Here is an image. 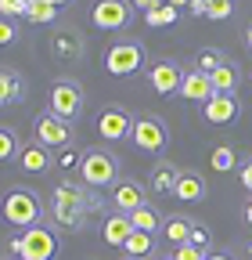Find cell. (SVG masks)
Instances as JSON below:
<instances>
[{
	"mask_svg": "<svg viewBox=\"0 0 252 260\" xmlns=\"http://www.w3.org/2000/svg\"><path fill=\"white\" fill-rule=\"evenodd\" d=\"M8 253L18 256V260H54L58 256V232L47 224H36L29 232L15 235L8 242Z\"/></svg>",
	"mask_w": 252,
	"mask_h": 260,
	"instance_id": "cell-2",
	"label": "cell"
},
{
	"mask_svg": "<svg viewBox=\"0 0 252 260\" xmlns=\"http://www.w3.org/2000/svg\"><path fill=\"white\" fill-rule=\"evenodd\" d=\"M184 76L187 73L180 69V61H173V58H162V61H155L148 69V83H151L155 94H180Z\"/></svg>",
	"mask_w": 252,
	"mask_h": 260,
	"instance_id": "cell-10",
	"label": "cell"
},
{
	"mask_svg": "<svg viewBox=\"0 0 252 260\" xmlns=\"http://www.w3.org/2000/svg\"><path fill=\"white\" fill-rule=\"evenodd\" d=\"M180 174L184 170H177L173 167V162L170 159H159V162H155V167H151V177H148V188L155 191V195H173V188H177V181H180Z\"/></svg>",
	"mask_w": 252,
	"mask_h": 260,
	"instance_id": "cell-17",
	"label": "cell"
},
{
	"mask_svg": "<svg viewBox=\"0 0 252 260\" xmlns=\"http://www.w3.org/2000/svg\"><path fill=\"white\" fill-rule=\"evenodd\" d=\"M15 40V22L4 18V25H0V44H11Z\"/></svg>",
	"mask_w": 252,
	"mask_h": 260,
	"instance_id": "cell-35",
	"label": "cell"
},
{
	"mask_svg": "<svg viewBox=\"0 0 252 260\" xmlns=\"http://www.w3.org/2000/svg\"><path fill=\"white\" fill-rule=\"evenodd\" d=\"M54 54L58 58H79L83 54V37H76L72 29H61L54 37Z\"/></svg>",
	"mask_w": 252,
	"mask_h": 260,
	"instance_id": "cell-22",
	"label": "cell"
},
{
	"mask_svg": "<svg viewBox=\"0 0 252 260\" xmlns=\"http://www.w3.org/2000/svg\"><path fill=\"white\" fill-rule=\"evenodd\" d=\"M209 162H213V170H220V174H227V170H234V167H238V159H234V148H227V145L213 148Z\"/></svg>",
	"mask_w": 252,
	"mask_h": 260,
	"instance_id": "cell-27",
	"label": "cell"
},
{
	"mask_svg": "<svg viewBox=\"0 0 252 260\" xmlns=\"http://www.w3.org/2000/svg\"><path fill=\"white\" fill-rule=\"evenodd\" d=\"M112 206H115V213H137L141 206H148V195H144V184H137V181H119L115 188H112Z\"/></svg>",
	"mask_w": 252,
	"mask_h": 260,
	"instance_id": "cell-12",
	"label": "cell"
},
{
	"mask_svg": "<svg viewBox=\"0 0 252 260\" xmlns=\"http://www.w3.org/2000/svg\"><path fill=\"white\" fill-rule=\"evenodd\" d=\"M51 112L72 123V119L83 112V90H79V83H72V80H58V83L51 87Z\"/></svg>",
	"mask_w": 252,
	"mask_h": 260,
	"instance_id": "cell-8",
	"label": "cell"
},
{
	"mask_svg": "<svg viewBox=\"0 0 252 260\" xmlns=\"http://www.w3.org/2000/svg\"><path fill=\"white\" fill-rule=\"evenodd\" d=\"M90 18H94V25H98V29L115 32V29H126V25H130L134 11H130V0H98L94 11H90Z\"/></svg>",
	"mask_w": 252,
	"mask_h": 260,
	"instance_id": "cell-9",
	"label": "cell"
},
{
	"mask_svg": "<svg viewBox=\"0 0 252 260\" xmlns=\"http://www.w3.org/2000/svg\"><path fill=\"white\" fill-rule=\"evenodd\" d=\"M90 210H98V203L87 195L83 184H72V181H61L54 188V199H51V217L61 224V228H87L90 220Z\"/></svg>",
	"mask_w": 252,
	"mask_h": 260,
	"instance_id": "cell-1",
	"label": "cell"
},
{
	"mask_svg": "<svg viewBox=\"0 0 252 260\" xmlns=\"http://www.w3.org/2000/svg\"><path fill=\"white\" fill-rule=\"evenodd\" d=\"M51 4H54V8H61V4H69V0H51Z\"/></svg>",
	"mask_w": 252,
	"mask_h": 260,
	"instance_id": "cell-42",
	"label": "cell"
},
{
	"mask_svg": "<svg viewBox=\"0 0 252 260\" xmlns=\"http://www.w3.org/2000/svg\"><path fill=\"white\" fill-rule=\"evenodd\" d=\"M40 217H44V206H40V199H36L29 188H11V191L4 195V220H8L11 228L29 232V228L40 224Z\"/></svg>",
	"mask_w": 252,
	"mask_h": 260,
	"instance_id": "cell-4",
	"label": "cell"
},
{
	"mask_svg": "<svg viewBox=\"0 0 252 260\" xmlns=\"http://www.w3.org/2000/svg\"><path fill=\"white\" fill-rule=\"evenodd\" d=\"M29 22H36V25H51L58 18V8L51 4V0H29Z\"/></svg>",
	"mask_w": 252,
	"mask_h": 260,
	"instance_id": "cell-25",
	"label": "cell"
},
{
	"mask_svg": "<svg viewBox=\"0 0 252 260\" xmlns=\"http://www.w3.org/2000/svg\"><path fill=\"white\" fill-rule=\"evenodd\" d=\"M134 232H137V228H134V220L126 217V213H108L105 224H101V235H105L108 246H126Z\"/></svg>",
	"mask_w": 252,
	"mask_h": 260,
	"instance_id": "cell-16",
	"label": "cell"
},
{
	"mask_svg": "<svg viewBox=\"0 0 252 260\" xmlns=\"http://www.w3.org/2000/svg\"><path fill=\"white\" fill-rule=\"evenodd\" d=\"M144 61H148V54H144V44H137V40H115L105 51V69L112 76H134L144 69Z\"/></svg>",
	"mask_w": 252,
	"mask_h": 260,
	"instance_id": "cell-5",
	"label": "cell"
},
{
	"mask_svg": "<svg viewBox=\"0 0 252 260\" xmlns=\"http://www.w3.org/2000/svg\"><path fill=\"white\" fill-rule=\"evenodd\" d=\"M8 260H11V256H8Z\"/></svg>",
	"mask_w": 252,
	"mask_h": 260,
	"instance_id": "cell-46",
	"label": "cell"
},
{
	"mask_svg": "<svg viewBox=\"0 0 252 260\" xmlns=\"http://www.w3.org/2000/svg\"><path fill=\"white\" fill-rule=\"evenodd\" d=\"M22 76L15 73V69H4V80H0V102L4 105H15L18 98H22Z\"/></svg>",
	"mask_w": 252,
	"mask_h": 260,
	"instance_id": "cell-23",
	"label": "cell"
},
{
	"mask_svg": "<svg viewBox=\"0 0 252 260\" xmlns=\"http://www.w3.org/2000/svg\"><path fill=\"white\" fill-rule=\"evenodd\" d=\"M151 260H166V256H151Z\"/></svg>",
	"mask_w": 252,
	"mask_h": 260,
	"instance_id": "cell-43",
	"label": "cell"
},
{
	"mask_svg": "<svg viewBox=\"0 0 252 260\" xmlns=\"http://www.w3.org/2000/svg\"><path fill=\"white\" fill-rule=\"evenodd\" d=\"M177 18H180V11H177L173 4H159V8H151V11L144 15V22L155 25V29H159V25H173Z\"/></svg>",
	"mask_w": 252,
	"mask_h": 260,
	"instance_id": "cell-26",
	"label": "cell"
},
{
	"mask_svg": "<svg viewBox=\"0 0 252 260\" xmlns=\"http://www.w3.org/2000/svg\"><path fill=\"white\" fill-rule=\"evenodd\" d=\"M191 232H195V220H187V217H170L166 228H162V235H166V242H170L173 249L191 242Z\"/></svg>",
	"mask_w": 252,
	"mask_h": 260,
	"instance_id": "cell-20",
	"label": "cell"
},
{
	"mask_svg": "<svg viewBox=\"0 0 252 260\" xmlns=\"http://www.w3.org/2000/svg\"><path fill=\"white\" fill-rule=\"evenodd\" d=\"M122 249H126V256H134V260L151 256V249H155V235H148V232H134L130 242H126Z\"/></svg>",
	"mask_w": 252,
	"mask_h": 260,
	"instance_id": "cell-24",
	"label": "cell"
},
{
	"mask_svg": "<svg viewBox=\"0 0 252 260\" xmlns=\"http://www.w3.org/2000/svg\"><path fill=\"white\" fill-rule=\"evenodd\" d=\"M98 134H101L105 141H130V134H134V116L126 112V109H119V105H108V109L98 116Z\"/></svg>",
	"mask_w": 252,
	"mask_h": 260,
	"instance_id": "cell-11",
	"label": "cell"
},
{
	"mask_svg": "<svg viewBox=\"0 0 252 260\" xmlns=\"http://www.w3.org/2000/svg\"><path fill=\"white\" fill-rule=\"evenodd\" d=\"M205 191H209V184H205L202 174L184 170L180 181H177V188H173V199H180V203H202V199H205Z\"/></svg>",
	"mask_w": 252,
	"mask_h": 260,
	"instance_id": "cell-15",
	"label": "cell"
},
{
	"mask_svg": "<svg viewBox=\"0 0 252 260\" xmlns=\"http://www.w3.org/2000/svg\"><path fill=\"white\" fill-rule=\"evenodd\" d=\"M248 253H252V242H248Z\"/></svg>",
	"mask_w": 252,
	"mask_h": 260,
	"instance_id": "cell-44",
	"label": "cell"
},
{
	"mask_svg": "<svg viewBox=\"0 0 252 260\" xmlns=\"http://www.w3.org/2000/svg\"><path fill=\"white\" fill-rule=\"evenodd\" d=\"M130 220H134L137 232H148V235H155V232H162V228H166V220L159 217V210H155L151 203H148V206H141L137 213H130Z\"/></svg>",
	"mask_w": 252,
	"mask_h": 260,
	"instance_id": "cell-21",
	"label": "cell"
},
{
	"mask_svg": "<svg viewBox=\"0 0 252 260\" xmlns=\"http://www.w3.org/2000/svg\"><path fill=\"white\" fill-rule=\"evenodd\" d=\"M79 177L90 188H108V184L115 188L119 184V159L105 148H87L79 159Z\"/></svg>",
	"mask_w": 252,
	"mask_h": 260,
	"instance_id": "cell-3",
	"label": "cell"
},
{
	"mask_svg": "<svg viewBox=\"0 0 252 260\" xmlns=\"http://www.w3.org/2000/svg\"><path fill=\"white\" fill-rule=\"evenodd\" d=\"M241 213H245V224H248V228H252V199H248V203H245V210H241Z\"/></svg>",
	"mask_w": 252,
	"mask_h": 260,
	"instance_id": "cell-38",
	"label": "cell"
},
{
	"mask_svg": "<svg viewBox=\"0 0 252 260\" xmlns=\"http://www.w3.org/2000/svg\"><path fill=\"white\" fill-rule=\"evenodd\" d=\"M202 116H205V123H213V126L234 123V119H238V98H234V94H216L213 102L202 105Z\"/></svg>",
	"mask_w": 252,
	"mask_h": 260,
	"instance_id": "cell-13",
	"label": "cell"
},
{
	"mask_svg": "<svg viewBox=\"0 0 252 260\" xmlns=\"http://www.w3.org/2000/svg\"><path fill=\"white\" fill-rule=\"evenodd\" d=\"M224 61H227L224 54H220V51H213V47H209V51H202V54H198V69H202V73H216V69H220V65H224Z\"/></svg>",
	"mask_w": 252,
	"mask_h": 260,
	"instance_id": "cell-29",
	"label": "cell"
},
{
	"mask_svg": "<svg viewBox=\"0 0 252 260\" xmlns=\"http://www.w3.org/2000/svg\"><path fill=\"white\" fill-rule=\"evenodd\" d=\"M209 80H213V90H216V94H234L238 83H241V73H238L234 61H224L216 73H209Z\"/></svg>",
	"mask_w": 252,
	"mask_h": 260,
	"instance_id": "cell-19",
	"label": "cell"
},
{
	"mask_svg": "<svg viewBox=\"0 0 252 260\" xmlns=\"http://www.w3.org/2000/svg\"><path fill=\"white\" fill-rule=\"evenodd\" d=\"M61 167H76V152H65V155H61Z\"/></svg>",
	"mask_w": 252,
	"mask_h": 260,
	"instance_id": "cell-37",
	"label": "cell"
},
{
	"mask_svg": "<svg viewBox=\"0 0 252 260\" xmlns=\"http://www.w3.org/2000/svg\"><path fill=\"white\" fill-rule=\"evenodd\" d=\"M0 11H4V18H15V15H29V0H0Z\"/></svg>",
	"mask_w": 252,
	"mask_h": 260,
	"instance_id": "cell-31",
	"label": "cell"
},
{
	"mask_svg": "<svg viewBox=\"0 0 252 260\" xmlns=\"http://www.w3.org/2000/svg\"><path fill=\"white\" fill-rule=\"evenodd\" d=\"M209 242H213L209 228H205V224H195V232H191V246H198V249H205V253H209Z\"/></svg>",
	"mask_w": 252,
	"mask_h": 260,
	"instance_id": "cell-33",
	"label": "cell"
},
{
	"mask_svg": "<svg viewBox=\"0 0 252 260\" xmlns=\"http://www.w3.org/2000/svg\"><path fill=\"white\" fill-rule=\"evenodd\" d=\"M170 260H209V253H205V249H198V246H191V242H187V246H177Z\"/></svg>",
	"mask_w": 252,
	"mask_h": 260,
	"instance_id": "cell-30",
	"label": "cell"
},
{
	"mask_svg": "<svg viewBox=\"0 0 252 260\" xmlns=\"http://www.w3.org/2000/svg\"><path fill=\"white\" fill-rule=\"evenodd\" d=\"M180 98H187V102H198V105L213 102V98H216V90H213L209 73H202V69H187L184 87H180Z\"/></svg>",
	"mask_w": 252,
	"mask_h": 260,
	"instance_id": "cell-14",
	"label": "cell"
},
{
	"mask_svg": "<svg viewBox=\"0 0 252 260\" xmlns=\"http://www.w3.org/2000/svg\"><path fill=\"white\" fill-rule=\"evenodd\" d=\"M126 260H134V256H126Z\"/></svg>",
	"mask_w": 252,
	"mask_h": 260,
	"instance_id": "cell-45",
	"label": "cell"
},
{
	"mask_svg": "<svg viewBox=\"0 0 252 260\" xmlns=\"http://www.w3.org/2000/svg\"><path fill=\"white\" fill-rule=\"evenodd\" d=\"M170 4H173V8L180 11V8H191V0H170Z\"/></svg>",
	"mask_w": 252,
	"mask_h": 260,
	"instance_id": "cell-40",
	"label": "cell"
},
{
	"mask_svg": "<svg viewBox=\"0 0 252 260\" xmlns=\"http://www.w3.org/2000/svg\"><path fill=\"white\" fill-rule=\"evenodd\" d=\"M18 155H22V148H18L15 130H11V126H4V130H0V159L11 162V159H18Z\"/></svg>",
	"mask_w": 252,
	"mask_h": 260,
	"instance_id": "cell-28",
	"label": "cell"
},
{
	"mask_svg": "<svg viewBox=\"0 0 252 260\" xmlns=\"http://www.w3.org/2000/svg\"><path fill=\"white\" fill-rule=\"evenodd\" d=\"M130 8H137V11H144V15H148V11L155 8V0H130Z\"/></svg>",
	"mask_w": 252,
	"mask_h": 260,
	"instance_id": "cell-36",
	"label": "cell"
},
{
	"mask_svg": "<svg viewBox=\"0 0 252 260\" xmlns=\"http://www.w3.org/2000/svg\"><path fill=\"white\" fill-rule=\"evenodd\" d=\"M130 141H134L141 152H162L166 141H170V130H166V123H162L159 116H137Z\"/></svg>",
	"mask_w": 252,
	"mask_h": 260,
	"instance_id": "cell-7",
	"label": "cell"
},
{
	"mask_svg": "<svg viewBox=\"0 0 252 260\" xmlns=\"http://www.w3.org/2000/svg\"><path fill=\"white\" fill-rule=\"evenodd\" d=\"M33 134H36V145H44L47 152H51V148H65V145L72 141V123L61 119V116H54V112L47 109V112L36 116Z\"/></svg>",
	"mask_w": 252,
	"mask_h": 260,
	"instance_id": "cell-6",
	"label": "cell"
},
{
	"mask_svg": "<svg viewBox=\"0 0 252 260\" xmlns=\"http://www.w3.org/2000/svg\"><path fill=\"white\" fill-rule=\"evenodd\" d=\"M18 162H22L25 174H47V170H51V155H47V148L36 145V141H33V145H22Z\"/></svg>",
	"mask_w": 252,
	"mask_h": 260,
	"instance_id": "cell-18",
	"label": "cell"
},
{
	"mask_svg": "<svg viewBox=\"0 0 252 260\" xmlns=\"http://www.w3.org/2000/svg\"><path fill=\"white\" fill-rule=\"evenodd\" d=\"M231 11H234V4H231V0H209V18L224 22V18H231Z\"/></svg>",
	"mask_w": 252,
	"mask_h": 260,
	"instance_id": "cell-32",
	"label": "cell"
},
{
	"mask_svg": "<svg viewBox=\"0 0 252 260\" xmlns=\"http://www.w3.org/2000/svg\"><path fill=\"white\" fill-rule=\"evenodd\" d=\"M238 181H241V188L248 191V199H252V155L241 162V167H238Z\"/></svg>",
	"mask_w": 252,
	"mask_h": 260,
	"instance_id": "cell-34",
	"label": "cell"
},
{
	"mask_svg": "<svg viewBox=\"0 0 252 260\" xmlns=\"http://www.w3.org/2000/svg\"><path fill=\"white\" fill-rule=\"evenodd\" d=\"M209 260H234L231 253H209Z\"/></svg>",
	"mask_w": 252,
	"mask_h": 260,
	"instance_id": "cell-39",
	"label": "cell"
},
{
	"mask_svg": "<svg viewBox=\"0 0 252 260\" xmlns=\"http://www.w3.org/2000/svg\"><path fill=\"white\" fill-rule=\"evenodd\" d=\"M245 44H248V51H252V25L245 29Z\"/></svg>",
	"mask_w": 252,
	"mask_h": 260,
	"instance_id": "cell-41",
	"label": "cell"
}]
</instances>
